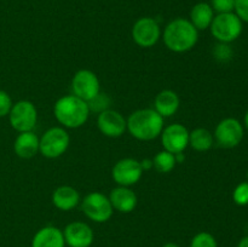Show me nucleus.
<instances>
[{"label":"nucleus","instance_id":"1","mask_svg":"<svg viewBox=\"0 0 248 247\" xmlns=\"http://www.w3.org/2000/svg\"><path fill=\"white\" fill-rule=\"evenodd\" d=\"M164 44L170 51L183 53L190 51L199 40V31L189 19L174 18L165 27L162 33Z\"/></svg>","mask_w":248,"mask_h":247},{"label":"nucleus","instance_id":"2","mask_svg":"<svg viewBox=\"0 0 248 247\" xmlns=\"http://www.w3.org/2000/svg\"><path fill=\"white\" fill-rule=\"evenodd\" d=\"M87 102L74 94L61 97L53 106V115L56 120L65 128H79L86 124L90 116Z\"/></svg>","mask_w":248,"mask_h":247},{"label":"nucleus","instance_id":"3","mask_svg":"<svg viewBox=\"0 0 248 247\" xmlns=\"http://www.w3.org/2000/svg\"><path fill=\"white\" fill-rule=\"evenodd\" d=\"M127 131L138 140H153L164 130V118L154 109L144 108L133 111L127 119Z\"/></svg>","mask_w":248,"mask_h":247},{"label":"nucleus","instance_id":"4","mask_svg":"<svg viewBox=\"0 0 248 247\" xmlns=\"http://www.w3.org/2000/svg\"><path fill=\"white\" fill-rule=\"evenodd\" d=\"M244 22L235 12L217 14L211 23V34L218 43L230 44L239 39L244 29Z\"/></svg>","mask_w":248,"mask_h":247},{"label":"nucleus","instance_id":"5","mask_svg":"<svg viewBox=\"0 0 248 247\" xmlns=\"http://www.w3.org/2000/svg\"><path fill=\"white\" fill-rule=\"evenodd\" d=\"M69 143L70 137L64 127H51L40 137L39 153L47 159H56L67 152Z\"/></svg>","mask_w":248,"mask_h":247},{"label":"nucleus","instance_id":"6","mask_svg":"<svg viewBox=\"0 0 248 247\" xmlns=\"http://www.w3.org/2000/svg\"><path fill=\"white\" fill-rule=\"evenodd\" d=\"M81 211L92 222L106 223L113 216L114 208L108 196L99 191H92L82 199Z\"/></svg>","mask_w":248,"mask_h":247},{"label":"nucleus","instance_id":"7","mask_svg":"<svg viewBox=\"0 0 248 247\" xmlns=\"http://www.w3.org/2000/svg\"><path fill=\"white\" fill-rule=\"evenodd\" d=\"M9 120L12 128L17 132L33 131L38 121V110L34 103L27 99H22L12 104L9 113Z\"/></svg>","mask_w":248,"mask_h":247},{"label":"nucleus","instance_id":"8","mask_svg":"<svg viewBox=\"0 0 248 247\" xmlns=\"http://www.w3.org/2000/svg\"><path fill=\"white\" fill-rule=\"evenodd\" d=\"M245 135L244 125L235 118L223 119L216 126L213 137L218 145L223 148H235L242 142Z\"/></svg>","mask_w":248,"mask_h":247},{"label":"nucleus","instance_id":"9","mask_svg":"<svg viewBox=\"0 0 248 247\" xmlns=\"http://www.w3.org/2000/svg\"><path fill=\"white\" fill-rule=\"evenodd\" d=\"M72 92L82 101L90 102L101 92V82L92 70L80 69L72 79Z\"/></svg>","mask_w":248,"mask_h":247},{"label":"nucleus","instance_id":"10","mask_svg":"<svg viewBox=\"0 0 248 247\" xmlns=\"http://www.w3.org/2000/svg\"><path fill=\"white\" fill-rule=\"evenodd\" d=\"M161 36V29L155 18L140 17L132 27V39L138 46L149 48L156 45Z\"/></svg>","mask_w":248,"mask_h":247},{"label":"nucleus","instance_id":"11","mask_svg":"<svg viewBox=\"0 0 248 247\" xmlns=\"http://www.w3.org/2000/svg\"><path fill=\"white\" fill-rule=\"evenodd\" d=\"M140 162L132 157H125L116 162L111 170L114 182L120 186H131L137 184L143 176Z\"/></svg>","mask_w":248,"mask_h":247},{"label":"nucleus","instance_id":"12","mask_svg":"<svg viewBox=\"0 0 248 247\" xmlns=\"http://www.w3.org/2000/svg\"><path fill=\"white\" fill-rule=\"evenodd\" d=\"M189 130L182 124H171L164 127L160 135L164 150L172 154L184 153V150L189 147Z\"/></svg>","mask_w":248,"mask_h":247},{"label":"nucleus","instance_id":"13","mask_svg":"<svg viewBox=\"0 0 248 247\" xmlns=\"http://www.w3.org/2000/svg\"><path fill=\"white\" fill-rule=\"evenodd\" d=\"M97 126L101 133L110 138H118L127 130V121L123 114L114 109H107L98 114Z\"/></svg>","mask_w":248,"mask_h":247},{"label":"nucleus","instance_id":"14","mask_svg":"<svg viewBox=\"0 0 248 247\" xmlns=\"http://www.w3.org/2000/svg\"><path fill=\"white\" fill-rule=\"evenodd\" d=\"M65 245L68 247H90L93 244L94 232L84 222H72L63 230Z\"/></svg>","mask_w":248,"mask_h":247},{"label":"nucleus","instance_id":"15","mask_svg":"<svg viewBox=\"0 0 248 247\" xmlns=\"http://www.w3.org/2000/svg\"><path fill=\"white\" fill-rule=\"evenodd\" d=\"M108 198L114 210L121 213H131L138 203L137 195L130 186L118 185L110 191Z\"/></svg>","mask_w":248,"mask_h":247},{"label":"nucleus","instance_id":"16","mask_svg":"<svg viewBox=\"0 0 248 247\" xmlns=\"http://www.w3.org/2000/svg\"><path fill=\"white\" fill-rule=\"evenodd\" d=\"M31 247H65L63 230L53 225H46L34 234Z\"/></svg>","mask_w":248,"mask_h":247},{"label":"nucleus","instance_id":"17","mask_svg":"<svg viewBox=\"0 0 248 247\" xmlns=\"http://www.w3.org/2000/svg\"><path fill=\"white\" fill-rule=\"evenodd\" d=\"M181 106L179 96L172 90H162L154 99V110L162 118H171Z\"/></svg>","mask_w":248,"mask_h":247},{"label":"nucleus","instance_id":"18","mask_svg":"<svg viewBox=\"0 0 248 247\" xmlns=\"http://www.w3.org/2000/svg\"><path fill=\"white\" fill-rule=\"evenodd\" d=\"M40 138L33 131L21 132L16 137L14 143V150L21 159H31L39 153Z\"/></svg>","mask_w":248,"mask_h":247},{"label":"nucleus","instance_id":"19","mask_svg":"<svg viewBox=\"0 0 248 247\" xmlns=\"http://www.w3.org/2000/svg\"><path fill=\"white\" fill-rule=\"evenodd\" d=\"M53 206L61 211H72L80 202V194L75 188L70 185H61L52 193Z\"/></svg>","mask_w":248,"mask_h":247},{"label":"nucleus","instance_id":"20","mask_svg":"<svg viewBox=\"0 0 248 247\" xmlns=\"http://www.w3.org/2000/svg\"><path fill=\"white\" fill-rule=\"evenodd\" d=\"M213 18H215V11L211 5L208 2H198L191 9L189 21L198 31H206L210 28Z\"/></svg>","mask_w":248,"mask_h":247},{"label":"nucleus","instance_id":"21","mask_svg":"<svg viewBox=\"0 0 248 247\" xmlns=\"http://www.w3.org/2000/svg\"><path fill=\"white\" fill-rule=\"evenodd\" d=\"M213 143H215V137L207 128L198 127L191 131L189 135V145L196 152H207L212 148Z\"/></svg>","mask_w":248,"mask_h":247},{"label":"nucleus","instance_id":"22","mask_svg":"<svg viewBox=\"0 0 248 247\" xmlns=\"http://www.w3.org/2000/svg\"><path fill=\"white\" fill-rule=\"evenodd\" d=\"M153 167L160 173H169L176 167V156L167 150L159 152L153 157Z\"/></svg>","mask_w":248,"mask_h":247},{"label":"nucleus","instance_id":"23","mask_svg":"<svg viewBox=\"0 0 248 247\" xmlns=\"http://www.w3.org/2000/svg\"><path fill=\"white\" fill-rule=\"evenodd\" d=\"M190 247H218V244L212 234L207 232H201L191 239Z\"/></svg>","mask_w":248,"mask_h":247},{"label":"nucleus","instance_id":"24","mask_svg":"<svg viewBox=\"0 0 248 247\" xmlns=\"http://www.w3.org/2000/svg\"><path fill=\"white\" fill-rule=\"evenodd\" d=\"M234 56V51L230 47L229 44L225 43H218L213 48V57L220 63H227Z\"/></svg>","mask_w":248,"mask_h":247},{"label":"nucleus","instance_id":"25","mask_svg":"<svg viewBox=\"0 0 248 247\" xmlns=\"http://www.w3.org/2000/svg\"><path fill=\"white\" fill-rule=\"evenodd\" d=\"M232 200L237 206L248 205V181L241 182L232 191Z\"/></svg>","mask_w":248,"mask_h":247},{"label":"nucleus","instance_id":"26","mask_svg":"<svg viewBox=\"0 0 248 247\" xmlns=\"http://www.w3.org/2000/svg\"><path fill=\"white\" fill-rule=\"evenodd\" d=\"M89 104L90 111H96V113H102L103 110H107L109 109V104H110V101H109L108 96L104 93H101L99 92L94 98H92L91 101L87 102Z\"/></svg>","mask_w":248,"mask_h":247},{"label":"nucleus","instance_id":"27","mask_svg":"<svg viewBox=\"0 0 248 247\" xmlns=\"http://www.w3.org/2000/svg\"><path fill=\"white\" fill-rule=\"evenodd\" d=\"M211 7L217 14L234 12L235 0H211Z\"/></svg>","mask_w":248,"mask_h":247},{"label":"nucleus","instance_id":"28","mask_svg":"<svg viewBox=\"0 0 248 247\" xmlns=\"http://www.w3.org/2000/svg\"><path fill=\"white\" fill-rule=\"evenodd\" d=\"M12 99L6 91L0 90V118L9 115L12 108Z\"/></svg>","mask_w":248,"mask_h":247},{"label":"nucleus","instance_id":"29","mask_svg":"<svg viewBox=\"0 0 248 247\" xmlns=\"http://www.w3.org/2000/svg\"><path fill=\"white\" fill-rule=\"evenodd\" d=\"M234 12L242 22L248 23V0H235Z\"/></svg>","mask_w":248,"mask_h":247},{"label":"nucleus","instance_id":"30","mask_svg":"<svg viewBox=\"0 0 248 247\" xmlns=\"http://www.w3.org/2000/svg\"><path fill=\"white\" fill-rule=\"evenodd\" d=\"M140 162V166H142L143 171H148V170L153 169V160L152 159H144Z\"/></svg>","mask_w":248,"mask_h":247},{"label":"nucleus","instance_id":"31","mask_svg":"<svg viewBox=\"0 0 248 247\" xmlns=\"http://www.w3.org/2000/svg\"><path fill=\"white\" fill-rule=\"evenodd\" d=\"M237 247H248V235L240 240V242L237 244Z\"/></svg>","mask_w":248,"mask_h":247},{"label":"nucleus","instance_id":"32","mask_svg":"<svg viewBox=\"0 0 248 247\" xmlns=\"http://www.w3.org/2000/svg\"><path fill=\"white\" fill-rule=\"evenodd\" d=\"M244 125H245V127H246V130L248 131V110L246 111V114H245V118H244Z\"/></svg>","mask_w":248,"mask_h":247},{"label":"nucleus","instance_id":"33","mask_svg":"<svg viewBox=\"0 0 248 247\" xmlns=\"http://www.w3.org/2000/svg\"><path fill=\"white\" fill-rule=\"evenodd\" d=\"M162 247H179V245L174 244V242H167V244H165Z\"/></svg>","mask_w":248,"mask_h":247},{"label":"nucleus","instance_id":"34","mask_svg":"<svg viewBox=\"0 0 248 247\" xmlns=\"http://www.w3.org/2000/svg\"><path fill=\"white\" fill-rule=\"evenodd\" d=\"M247 181H248V171H247Z\"/></svg>","mask_w":248,"mask_h":247}]
</instances>
